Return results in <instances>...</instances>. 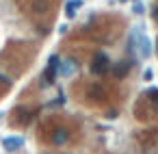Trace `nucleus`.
Segmentation results:
<instances>
[{"instance_id": "nucleus-2", "label": "nucleus", "mask_w": 158, "mask_h": 154, "mask_svg": "<svg viewBox=\"0 0 158 154\" xmlns=\"http://www.w3.org/2000/svg\"><path fill=\"white\" fill-rule=\"evenodd\" d=\"M0 83H5V85H11V78L5 76V74H0Z\"/></svg>"}, {"instance_id": "nucleus-1", "label": "nucleus", "mask_w": 158, "mask_h": 154, "mask_svg": "<svg viewBox=\"0 0 158 154\" xmlns=\"http://www.w3.org/2000/svg\"><path fill=\"white\" fill-rule=\"evenodd\" d=\"M22 145H24V139H22V137H5V139H2V148L9 150V152L20 150Z\"/></svg>"}]
</instances>
